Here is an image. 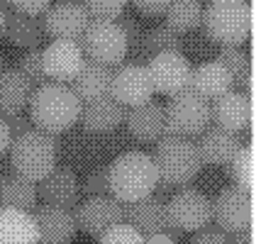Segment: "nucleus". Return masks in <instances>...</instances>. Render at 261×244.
<instances>
[{"mask_svg": "<svg viewBox=\"0 0 261 244\" xmlns=\"http://www.w3.org/2000/svg\"><path fill=\"white\" fill-rule=\"evenodd\" d=\"M151 159L156 164L161 188L191 183L203 166L195 142L191 137H176V134H164L156 142Z\"/></svg>", "mask_w": 261, "mask_h": 244, "instance_id": "20e7f679", "label": "nucleus"}, {"mask_svg": "<svg viewBox=\"0 0 261 244\" xmlns=\"http://www.w3.org/2000/svg\"><path fill=\"white\" fill-rule=\"evenodd\" d=\"M110 95L125 107H135V105L151 100L154 86H151L147 64L142 61L117 64V69H113V78H110Z\"/></svg>", "mask_w": 261, "mask_h": 244, "instance_id": "9d476101", "label": "nucleus"}, {"mask_svg": "<svg viewBox=\"0 0 261 244\" xmlns=\"http://www.w3.org/2000/svg\"><path fill=\"white\" fill-rule=\"evenodd\" d=\"M254 193L239 186H227L220 191V196L213 200V220L217 222L220 232H244L254 225Z\"/></svg>", "mask_w": 261, "mask_h": 244, "instance_id": "1a4fd4ad", "label": "nucleus"}, {"mask_svg": "<svg viewBox=\"0 0 261 244\" xmlns=\"http://www.w3.org/2000/svg\"><path fill=\"white\" fill-rule=\"evenodd\" d=\"M147 49H149V57L151 54H159V51H181L183 35L176 32L171 24L161 22L156 27L147 30Z\"/></svg>", "mask_w": 261, "mask_h": 244, "instance_id": "7c9ffc66", "label": "nucleus"}, {"mask_svg": "<svg viewBox=\"0 0 261 244\" xmlns=\"http://www.w3.org/2000/svg\"><path fill=\"white\" fill-rule=\"evenodd\" d=\"M39 244H71L76 237V218L68 208H54V205H39L32 210Z\"/></svg>", "mask_w": 261, "mask_h": 244, "instance_id": "a211bd4d", "label": "nucleus"}, {"mask_svg": "<svg viewBox=\"0 0 261 244\" xmlns=\"http://www.w3.org/2000/svg\"><path fill=\"white\" fill-rule=\"evenodd\" d=\"M81 193L86 198L113 196V193H110V181H108V166L91 169V171L86 174V178L81 181Z\"/></svg>", "mask_w": 261, "mask_h": 244, "instance_id": "f704fd0d", "label": "nucleus"}, {"mask_svg": "<svg viewBox=\"0 0 261 244\" xmlns=\"http://www.w3.org/2000/svg\"><path fill=\"white\" fill-rule=\"evenodd\" d=\"M229 244H254V232H251V230L237 232V234H234V239H232Z\"/></svg>", "mask_w": 261, "mask_h": 244, "instance_id": "37998d69", "label": "nucleus"}, {"mask_svg": "<svg viewBox=\"0 0 261 244\" xmlns=\"http://www.w3.org/2000/svg\"><path fill=\"white\" fill-rule=\"evenodd\" d=\"M95 244H98V242H95Z\"/></svg>", "mask_w": 261, "mask_h": 244, "instance_id": "de8ad7c7", "label": "nucleus"}, {"mask_svg": "<svg viewBox=\"0 0 261 244\" xmlns=\"http://www.w3.org/2000/svg\"><path fill=\"white\" fill-rule=\"evenodd\" d=\"M129 3H135V8L144 15H164L171 0H129Z\"/></svg>", "mask_w": 261, "mask_h": 244, "instance_id": "ea45409f", "label": "nucleus"}, {"mask_svg": "<svg viewBox=\"0 0 261 244\" xmlns=\"http://www.w3.org/2000/svg\"><path fill=\"white\" fill-rule=\"evenodd\" d=\"M81 105L83 103L71 91V86L46 81L32 88L30 103H27V107H30L27 115H30L34 127L57 134V132H64L79 122Z\"/></svg>", "mask_w": 261, "mask_h": 244, "instance_id": "f257e3e1", "label": "nucleus"}, {"mask_svg": "<svg viewBox=\"0 0 261 244\" xmlns=\"http://www.w3.org/2000/svg\"><path fill=\"white\" fill-rule=\"evenodd\" d=\"M110 78H113V69L102 66L95 61H83L81 71L76 73V78L71 81V91L79 95L81 103L100 98V95H110Z\"/></svg>", "mask_w": 261, "mask_h": 244, "instance_id": "393cba45", "label": "nucleus"}, {"mask_svg": "<svg viewBox=\"0 0 261 244\" xmlns=\"http://www.w3.org/2000/svg\"><path fill=\"white\" fill-rule=\"evenodd\" d=\"M217 61L229 71L232 76V86L237 88H249V78H251V59L244 49L239 47H220L217 51Z\"/></svg>", "mask_w": 261, "mask_h": 244, "instance_id": "c756f323", "label": "nucleus"}, {"mask_svg": "<svg viewBox=\"0 0 261 244\" xmlns=\"http://www.w3.org/2000/svg\"><path fill=\"white\" fill-rule=\"evenodd\" d=\"M0 208L30 210L37 208V183L17 176L12 169L0 171Z\"/></svg>", "mask_w": 261, "mask_h": 244, "instance_id": "a878e982", "label": "nucleus"}, {"mask_svg": "<svg viewBox=\"0 0 261 244\" xmlns=\"http://www.w3.org/2000/svg\"><path fill=\"white\" fill-rule=\"evenodd\" d=\"M169 225L176 232H198L213 222V200L198 188H181L166 200Z\"/></svg>", "mask_w": 261, "mask_h": 244, "instance_id": "6e6552de", "label": "nucleus"}, {"mask_svg": "<svg viewBox=\"0 0 261 244\" xmlns=\"http://www.w3.org/2000/svg\"><path fill=\"white\" fill-rule=\"evenodd\" d=\"M8 5H12V10H17V12L42 15V12L51 5V0H8Z\"/></svg>", "mask_w": 261, "mask_h": 244, "instance_id": "e433bc0d", "label": "nucleus"}, {"mask_svg": "<svg viewBox=\"0 0 261 244\" xmlns=\"http://www.w3.org/2000/svg\"><path fill=\"white\" fill-rule=\"evenodd\" d=\"M79 47L88 61L110 66V69L122 64V59L127 57V39L122 27L117 24V20H95V17H91L86 32L79 39Z\"/></svg>", "mask_w": 261, "mask_h": 244, "instance_id": "0eeeda50", "label": "nucleus"}, {"mask_svg": "<svg viewBox=\"0 0 261 244\" xmlns=\"http://www.w3.org/2000/svg\"><path fill=\"white\" fill-rule=\"evenodd\" d=\"M83 51H81L79 42L73 39H51L44 49H42V64H44V73L49 81L54 83H71L76 78V73L83 66Z\"/></svg>", "mask_w": 261, "mask_h": 244, "instance_id": "ddd939ff", "label": "nucleus"}, {"mask_svg": "<svg viewBox=\"0 0 261 244\" xmlns=\"http://www.w3.org/2000/svg\"><path fill=\"white\" fill-rule=\"evenodd\" d=\"M17 71L30 81L32 88L49 81L44 73V64H42V49H27L22 54V59H20V69Z\"/></svg>", "mask_w": 261, "mask_h": 244, "instance_id": "473e14b6", "label": "nucleus"}, {"mask_svg": "<svg viewBox=\"0 0 261 244\" xmlns=\"http://www.w3.org/2000/svg\"><path fill=\"white\" fill-rule=\"evenodd\" d=\"M37 196L44 200V205L54 208H76L81 198V181L68 166H54L51 174H46L37 183Z\"/></svg>", "mask_w": 261, "mask_h": 244, "instance_id": "dca6fc26", "label": "nucleus"}, {"mask_svg": "<svg viewBox=\"0 0 261 244\" xmlns=\"http://www.w3.org/2000/svg\"><path fill=\"white\" fill-rule=\"evenodd\" d=\"M125 105L117 103L113 95H100V98L86 100L81 105L79 120L83 122V127L91 129V132H108V129H115L120 122H125Z\"/></svg>", "mask_w": 261, "mask_h": 244, "instance_id": "412c9836", "label": "nucleus"}, {"mask_svg": "<svg viewBox=\"0 0 261 244\" xmlns=\"http://www.w3.org/2000/svg\"><path fill=\"white\" fill-rule=\"evenodd\" d=\"M0 244H39L37 222L30 210L0 208Z\"/></svg>", "mask_w": 261, "mask_h": 244, "instance_id": "5701e85b", "label": "nucleus"}, {"mask_svg": "<svg viewBox=\"0 0 261 244\" xmlns=\"http://www.w3.org/2000/svg\"><path fill=\"white\" fill-rule=\"evenodd\" d=\"M108 181H110V193L120 203H132L151 196L159 188V174L156 164L147 151H125L115 156V161L108 166Z\"/></svg>", "mask_w": 261, "mask_h": 244, "instance_id": "f03ea898", "label": "nucleus"}, {"mask_svg": "<svg viewBox=\"0 0 261 244\" xmlns=\"http://www.w3.org/2000/svg\"><path fill=\"white\" fill-rule=\"evenodd\" d=\"M129 134L139 142H159L164 137V103L147 100L142 105L127 107L125 115Z\"/></svg>", "mask_w": 261, "mask_h": 244, "instance_id": "aec40b11", "label": "nucleus"}, {"mask_svg": "<svg viewBox=\"0 0 261 244\" xmlns=\"http://www.w3.org/2000/svg\"><path fill=\"white\" fill-rule=\"evenodd\" d=\"M122 218L127 225H132L142 237L166 232L173 237V230L169 225V212H166V200L161 196H147L142 200L122 203Z\"/></svg>", "mask_w": 261, "mask_h": 244, "instance_id": "f8f14e48", "label": "nucleus"}, {"mask_svg": "<svg viewBox=\"0 0 261 244\" xmlns=\"http://www.w3.org/2000/svg\"><path fill=\"white\" fill-rule=\"evenodd\" d=\"M3 120H5V125L10 127L12 137H17V134H22V132H27V129L34 127L32 120H30V115H27L24 110H22V113H12V115H5Z\"/></svg>", "mask_w": 261, "mask_h": 244, "instance_id": "4c0bfd02", "label": "nucleus"}, {"mask_svg": "<svg viewBox=\"0 0 261 244\" xmlns=\"http://www.w3.org/2000/svg\"><path fill=\"white\" fill-rule=\"evenodd\" d=\"M188 244H229L227 234L220 232V230H198V234H195L193 239Z\"/></svg>", "mask_w": 261, "mask_h": 244, "instance_id": "58836bf2", "label": "nucleus"}, {"mask_svg": "<svg viewBox=\"0 0 261 244\" xmlns=\"http://www.w3.org/2000/svg\"><path fill=\"white\" fill-rule=\"evenodd\" d=\"M142 242H144V237L127 222H117V225H113L110 230H105L98 237V244H142Z\"/></svg>", "mask_w": 261, "mask_h": 244, "instance_id": "c9c22d12", "label": "nucleus"}, {"mask_svg": "<svg viewBox=\"0 0 261 244\" xmlns=\"http://www.w3.org/2000/svg\"><path fill=\"white\" fill-rule=\"evenodd\" d=\"M200 161L213 164V166H227L232 161V156L237 154V149L242 147V140L237 137V132H229L225 127H205L200 132V140L195 142Z\"/></svg>", "mask_w": 261, "mask_h": 244, "instance_id": "6ab92c4d", "label": "nucleus"}, {"mask_svg": "<svg viewBox=\"0 0 261 244\" xmlns=\"http://www.w3.org/2000/svg\"><path fill=\"white\" fill-rule=\"evenodd\" d=\"M166 24H171L176 32H191L203 20V5L200 0H171L166 8Z\"/></svg>", "mask_w": 261, "mask_h": 244, "instance_id": "c85d7f7f", "label": "nucleus"}, {"mask_svg": "<svg viewBox=\"0 0 261 244\" xmlns=\"http://www.w3.org/2000/svg\"><path fill=\"white\" fill-rule=\"evenodd\" d=\"M10 144H12V132H10V127L5 125V120L0 117V156L10 149Z\"/></svg>", "mask_w": 261, "mask_h": 244, "instance_id": "a19ab883", "label": "nucleus"}, {"mask_svg": "<svg viewBox=\"0 0 261 244\" xmlns=\"http://www.w3.org/2000/svg\"><path fill=\"white\" fill-rule=\"evenodd\" d=\"M8 69H10V66H8V59H5V54H0V73Z\"/></svg>", "mask_w": 261, "mask_h": 244, "instance_id": "a18cd8bd", "label": "nucleus"}, {"mask_svg": "<svg viewBox=\"0 0 261 244\" xmlns=\"http://www.w3.org/2000/svg\"><path fill=\"white\" fill-rule=\"evenodd\" d=\"M227 169L234 186L254 193V186H256V149L251 144H242L239 147L237 154L232 156V161L227 164Z\"/></svg>", "mask_w": 261, "mask_h": 244, "instance_id": "cd10ccee", "label": "nucleus"}, {"mask_svg": "<svg viewBox=\"0 0 261 244\" xmlns=\"http://www.w3.org/2000/svg\"><path fill=\"white\" fill-rule=\"evenodd\" d=\"M3 35L20 49H37L44 32V22L39 15H27V12L8 10L5 15V32Z\"/></svg>", "mask_w": 261, "mask_h": 244, "instance_id": "b1692460", "label": "nucleus"}, {"mask_svg": "<svg viewBox=\"0 0 261 244\" xmlns=\"http://www.w3.org/2000/svg\"><path fill=\"white\" fill-rule=\"evenodd\" d=\"M210 115L215 117L217 127L229 132H242L254 120V103L244 91H227L210 100Z\"/></svg>", "mask_w": 261, "mask_h": 244, "instance_id": "f3484780", "label": "nucleus"}, {"mask_svg": "<svg viewBox=\"0 0 261 244\" xmlns=\"http://www.w3.org/2000/svg\"><path fill=\"white\" fill-rule=\"evenodd\" d=\"M188 91L203 95L205 100H215L217 95L232 91V76H229V71L217 59H207V61L198 64L191 71Z\"/></svg>", "mask_w": 261, "mask_h": 244, "instance_id": "4be33fe9", "label": "nucleus"}, {"mask_svg": "<svg viewBox=\"0 0 261 244\" xmlns=\"http://www.w3.org/2000/svg\"><path fill=\"white\" fill-rule=\"evenodd\" d=\"M5 15H8V8H0V35L5 32Z\"/></svg>", "mask_w": 261, "mask_h": 244, "instance_id": "c03bdc74", "label": "nucleus"}, {"mask_svg": "<svg viewBox=\"0 0 261 244\" xmlns=\"http://www.w3.org/2000/svg\"><path fill=\"white\" fill-rule=\"evenodd\" d=\"M76 227H81L83 232L100 237L105 230H110L117 222H125L122 218V203L113 196H95L86 198L83 203L76 205Z\"/></svg>", "mask_w": 261, "mask_h": 244, "instance_id": "4468645a", "label": "nucleus"}, {"mask_svg": "<svg viewBox=\"0 0 261 244\" xmlns=\"http://www.w3.org/2000/svg\"><path fill=\"white\" fill-rule=\"evenodd\" d=\"M44 32L54 39H73L79 42L81 35L86 32V27L91 22L86 8L79 0H59L54 5H49L44 10Z\"/></svg>", "mask_w": 261, "mask_h": 244, "instance_id": "2eb2a0df", "label": "nucleus"}, {"mask_svg": "<svg viewBox=\"0 0 261 244\" xmlns=\"http://www.w3.org/2000/svg\"><path fill=\"white\" fill-rule=\"evenodd\" d=\"M10 169L32 183H39L57 166V134L32 127L12 137L10 144Z\"/></svg>", "mask_w": 261, "mask_h": 244, "instance_id": "7ed1b4c3", "label": "nucleus"}, {"mask_svg": "<svg viewBox=\"0 0 261 244\" xmlns=\"http://www.w3.org/2000/svg\"><path fill=\"white\" fill-rule=\"evenodd\" d=\"M207 37L220 47H239L249 39L251 5L247 0H210L203 8V20Z\"/></svg>", "mask_w": 261, "mask_h": 244, "instance_id": "39448f33", "label": "nucleus"}, {"mask_svg": "<svg viewBox=\"0 0 261 244\" xmlns=\"http://www.w3.org/2000/svg\"><path fill=\"white\" fill-rule=\"evenodd\" d=\"M32 95V86L17 69H8L0 73V117L22 113Z\"/></svg>", "mask_w": 261, "mask_h": 244, "instance_id": "bb28decb", "label": "nucleus"}, {"mask_svg": "<svg viewBox=\"0 0 261 244\" xmlns=\"http://www.w3.org/2000/svg\"><path fill=\"white\" fill-rule=\"evenodd\" d=\"M117 24H120L122 32H125L127 51H132V54H137V57H142V59H149L147 30H144V24L139 22V20H135V17H125V15L117 17Z\"/></svg>", "mask_w": 261, "mask_h": 244, "instance_id": "2f4dec72", "label": "nucleus"}, {"mask_svg": "<svg viewBox=\"0 0 261 244\" xmlns=\"http://www.w3.org/2000/svg\"><path fill=\"white\" fill-rule=\"evenodd\" d=\"M210 100L188 88L169 95V103L164 105V134L195 137L205 127H210Z\"/></svg>", "mask_w": 261, "mask_h": 244, "instance_id": "423d86ee", "label": "nucleus"}, {"mask_svg": "<svg viewBox=\"0 0 261 244\" xmlns=\"http://www.w3.org/2000/svg\"><path fill=\"white\" fill-rule=\"evenodd\" d=\"M79 3L86 8L88 17H95V20H117L129 0H79Z\"/></svg>", "mask_w": 261, "mask_h": 244, "instance_id": "72a5a7b5", "label": "nucleus"}, {"mask_svg": "<svg viewBox=\"0 0 261 244\" xmlns=\"http://www.w3.org/2000/svg\"><path fill=\"white\" fill-rule=\"evenodd\" d=\"M142 244H178V242H176V237H171V234H166V232H159V234L144 237Z\"/></svg>", "mask_w": 261, "mask_h": 244, "instance_id": "79ce46f5", "label": "nucleus"}, {"mask_svg": "<svg viewBox=\"0 0 261 244\" xmlns=\"http://www.w3.org/2000/svg\"><path fill=\"white\" fill-rule=\"evenodd\" d=\"M0 8H8V0H0Z\"/></svg>", "mask_w": 261, "mask_h": 244, "instance_id": "49530a36", "label": "nucleus"}, {"mask_svg": "<svg viewBox=\"0 0 261 244\" xmlns=\"http://www.w3.org/2000/svg\"><path fill=\"white\" fill-rule=\"evenodd\" d=\"M147 69L154 91L164 95H173L188 88L193 66L181 51H159L147 59Z\"/></svg>", "mask_w": 261, "mask_h": 244, "instance_id": "9b49d317", "label": "nucleus"}]
</instances>
